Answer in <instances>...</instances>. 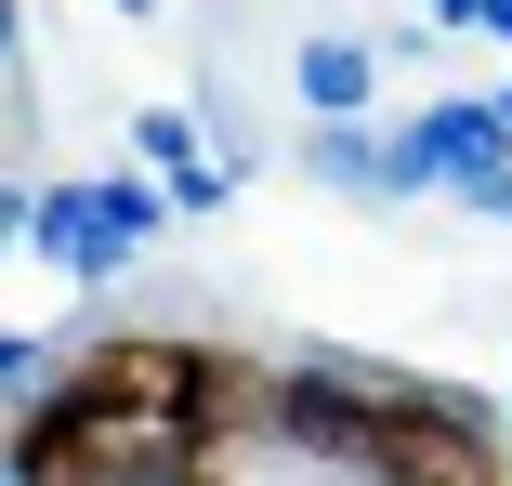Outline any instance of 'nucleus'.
Returning <instances> with one entry per match:
<instances>
[{
    "instance_id": "1",
    "label": "nucleus",
    "mask_w": 512,
    "mask_h": 486,
    "mask_svg": "<svg viewBox=\"0 0 512 486\" xmlns=\"http://www.w3.org/2000/svg\"><path fill=\"white\" fill-rule=\"evenodd\" d=\"M263 434L342 486H512V421L460 381L381 368V355H302L276 368Z\"/></svg>"
},
{
    "instance_id": "2",
    "label": "nucleus",
    "mask_w": 512,
    "mask_h": 486,
    "mask_svg": "<svg viewBox=\"0 0 512 486\" xmlns=\"http://www.w3.org/2000/svg\"><path fill=\"white\" fill-rule=\"evenodd\" d=\"M0 53H14V0H0Z\"/></svg>"
}]
</instances>
